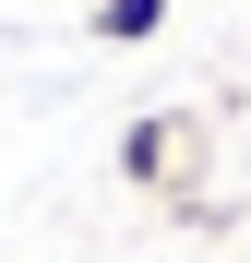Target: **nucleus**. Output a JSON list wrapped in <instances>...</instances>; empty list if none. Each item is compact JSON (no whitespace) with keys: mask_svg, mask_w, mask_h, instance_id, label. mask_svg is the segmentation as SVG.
I'll return each instance as SVG.
<instances>
[{"mask_svg":"<svg viewBox=\"0 0 251 263\" xmlns=\"http://www.w3.org/2000/svg\"><path fill=\"white\" fill-rule=\"evenodd\" d=\"M180 167H191V120H132L120 132V180L132 192H167Z\"/></svg>","mask_w":251,"mask_h":263,"instance_id":"obj_1","label":"nucleus"},{"mask_svg":"<svg viewBox=\"0 0 251 263\" xmlns=\"http://www.w3.org/2000/svg\"><path fill=\"white\" fill-rule=\"evenodd\" d=\"M156 24H167V0H96V12H84V36H96V48H144Z\"/></svg>","mask_w":251,"mask_h":263,"instance_id":"obj_2","label":"nucleus"}]
</instances>
